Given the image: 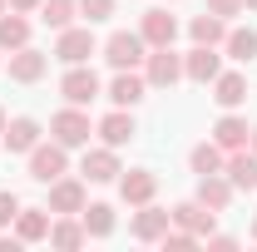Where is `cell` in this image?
I'll return each instance as SVG.
<instances>
[{
  "label": "cell",
  "instance_id": "f35d334b",
  "mask_svg": "<svg viewBox=\"0 0 257 252\" xmlns=\"http://www.w3.org/2000/svg\"><path fill=\"white\" fill-rule=\"evenodd\" d=\"M242 5H247V10H257V0H242Z\"/></svg>",
  "mask_w": 257,
  "mask_h": 252
},
{
  "label": "cell",
  "instance_id": "30bf717a",
  "mask_svg": "<svg viewBox=\"0 0 257 252\" xmlns=\"http://www.w3.org/2000/svg\"><path fill=\"white\" fill-rule=\"evenodd\" d=\"M218 74H223L218 45H193L188 55H183V79H193V84H213Z\"/></svg>",
  "mask_w": 257,
  "mask_h": 252
},
{
  "label": "cell",
  "instance_id": "8992f818",
  "mask_svg": "<svg viewBox=\"0 0 257 252\" xmlns=\"http://www.w3.org/2000/svg\"><path fill=\"white\" fill-rule=\"evenodd\" d=\"M99 50H104L109 69H139L144 55H149V45H144V35H139V30H114Z\"/></svg>",
  "mask_w": 257,
  "mask_h": 252
},
{
  "label": "cell",
  "instance_id": "f1b7e54d",
  "mask_svg": "<svg viewBox=\"0 0 257 252\" xmlns=\"http://www.w3.org/2000/svg\"><path fill=\"white\" fill-rule=\"evenodd\" d=\"M74 15H79V0H40V20H45L50 30L74 25Z\"/></svg>",
  "mask_w": 257,
  "mask_h": 252
},
{
  "label": "cell",
  "instance_id": "7402d4cb",
  "mask_svg": "<svg viewBox=\"0 0 257 252\" xmlns=\"http://www.w3.org/2000/svg\"><path fill=\"white\" fill-rule=\"evenodd\" d=\"M203 208H213V213H227V203L237 198V188L227 183V173H203L198 178V193H193Z\"/></svg>",
  "mask_w": 257,
  "mask_h": 252
},
{
  "label": "cell",
  "instance_id": "d6986e66",
  "mask_svg": "<svg viewBox=\"0 0 257 252\" xmlns=\"http://www.w3.org/2000/svg\"><path fill=\"white\" fill-rule=\"evenodd\" d=\"M223 173H227V183L237 193H257V154L252 149H232L223 163Z\"/></svg>",
  "mask_w": 257,
  "mask_h": 252
},
{
  "label": "cell",
  "instance_id": "3957f363",
  "mask_svg": "<svg viewBox=\"0 0 257 252\" xmlns=\"http://www.w3.org/2000/svg\"><path fill=\"white\" fill-rule=\"evenodd\" d=\"M99 55V40L89 25H64V30H55V60L60 64H89Z\"/></svg>",
  "mask_w": 257,
  "mask_h": 252
},
{
  "label": "cell",
  "instance_id": "603a6c76",
  "mask_svg": "<svg viewBox=\"0 0 257 252\" xmlns=\"http://www.w3.org/2000/svg\"><path fill=\"white\" fill-rule=\"evenodd\" d=\"M50 247H64V252H74V247H84L89 242V232H84V222H79V213H60V218L50 222V237H45Z\"/></svg>",
  "mask_w": 257,
  "mask_h": 252
},
{
  "label": "cell",
  "instance_id": "8d00e7d4",
  "mask_svg": "<svg viewBox=\"0 0 257 252\" xmlns=\"http://www.w3.org/2000/svg\"><path fill=\"white\" fill-rule=\"evenodd\" d=\"M5 124H10V114H5V109H0V134H5Z\"/></svg>",
  "mask_w": 257,
  "mask_h": 252
},
{
  "label": "cell",
  "instance_id": "2e32d148",
  "mask_svg": "<svg viewBox=\"0 0 257 252\" xmlns=\"http://www.w3.org/2000/svg\"><path fill=\"white\" fill-rule=\"evenodd\" d=\"M0 139H5V149H10V154H30L35 144L45 139V124H40V119H30V114H15V119L5 124V134H0Z\"/></svg>",
  "mask_w": 257,
  "mask_h": 252
},
{
  "label": "cell",
  "instance_id": "1f68e13d",
  "mask_svg": "<svg viewBox=\"0 0 257 252\" xmlns=\"http://www.w3.org/2000/svg\"><path fill=\"white\" fill-rule=\"evenodd\" d=\"M15 213H20V198H15L10 188H0V227H10V222H15Z\"/></svg>",
  "mask_w": 257,
  "mask_h": 252
},
{
  "label": "cell",
  "instance_id": "e0dca14e",
  "mask_svg": "<svg viewBox=\"0 0 257 252\" xmlns=\"http://www.w3.org/2000/svg\"><path fill=\"white\" fill-rule=\"evenodd\" d=\"M247 139H252V124H247L237 109H223V119L213 124V144L232 154V149H247Z\"/></svg>",
  "mask_w": 257,
  "mask_h": 252
},
{
  "label": "cell",
  "instance_id": "484cf974",
  "mask_svg": "<svg viewBox=\"0 0 257 252\" xmlns=\"http://www.w3.org/2000/svg\"><path fill=\"white\" fill-rule=\"evenodd\" d=\"M223 55H227V60H237V64L257 60V30H252V25H227Z\"/></svg>",
  "mask_w": 257,
  "mask_h": 252
},
{
  "label": "cell",
  "instance_id": "7a4b0ae2",
  "mask_svg": "<svg viewBox=\"0 0 257 252\" xmlns=\"http://www.w3.org/2000/svg\"><path fill=\"white\" fill-rule=\"evenodd\" d=\"M25 163H30V178H35V183H55V178L69 173V149L55 144V139H40L30 154H25Z\"/></svg>",
  "mask_w": 257,
  "mask_h": 252
},
{
  "label": "cell",
  "instance_id": "5b68a950",
  "mask_svg": "<svg viewBox=\"0 0 257 252\" xmlns=\"http://www.w3.org/2000/svg\"><path fill=\"white\" fill-rule=\"evenodd\" d=\"M60 94H64V104H79V109H89V104L104 94V79H99L89 64H64Z\"/></svg>",
  "mask_w": 257,
  "mask_h": 252
},
{
  "label": "cell",
  "instance_id": "d590c367",
  "mask_svg": "<svg viewBox=\"0 0 257 252\" xmlns=\"http://www.w3.org/2000/svg\"><path fill=\"white\" fill-rule=\"evenodd\" d=\"M5 5H10V10H20V15H35V10H40V0H5Z\"/></svg>",
  "mask_w": 257,
  "mask_h": 252
},
{
  "label": "cell",
  "instance_id": "5bb4252c",
  "mask_svg": "<svg viewBox=\"0 0 257 252\" xmlns=\"http://www.w3.org/2000/svg\"><path fill=\"white\" fill-rule=\"evenodd\" d=\"M139 35H144V45H149V50L173 45V40H178V15H168V5H159V10H144Z\"/></svg>",
  "mask_w": 257,
  "mask_h": 252
},
{
  "label": "cell",
  "instance_id": "b9f144b4",
  "mask_svg": "<svg viewBox=\"0 0 257 252\" xmlns=\"http://www.w3.org/2000/svg\"><path fill=\"white\" fill-rule=\"evenodd\" d=\"M0 55H5V50H0Z\"/></svg>",
  "mask_w": 257,
  "mask_h": 252
},
{
  "label": "cell",
  "instance_id": "cb8c5ba5",
  "mask_svg": "<svg viewBox=\"0 0 257 252\" xmlns=\"http://www.w3.org/2000/svg\"><path fill=\"white\" fill-rule=\"evenodd\" d=\"M188 35H193V45H218V50H223L227 20H223V15H213V10H203V15H193V20H188Z\"/></svg>",
  "mask_w": 257,
  "mask_h": 252
},
{
  "label": "cell",
  "instance_id": "4fadbf2b",
  "mask_svg": "<svg viewBox=\"0 0 257 252\" xmlns=\"http://www.w3.org/2000/svg\"><path fill=\"white\" fill-rule=\"evenodd\" d=\"M168 227H173V213H168V208H159V203L134 208V222H128V232H134L139 242H159Z\"/></svg>",
  "mask_w": 257,
  "mask_h": 252
},
{
  "label": "cell",
  "instance_id": "4dcf8cb0",
  "mask_svg": "<svg viewBox=\"0 0 257 252\" xmlns=\"http://www.w3.org/2000/svg\"><path fill=\"white\" fill-rule=\"evenodd\" d=\"M114 10H119V0H79V15H84V25L114 20Z\"/></svg>",
  "mask_w": 257,
  "mask_h": 252
},
{
  "label": "cell",
  "instance_id": "ffe728a7",
  "mask_svg": "<svg viewBox=\"0 0 257 252\" xmlns=\"http://www.w3.org/2000/svg\"><path fill=\"white\" fill-rule=\"evenodd\" d=\"M208 89L218 99V109H242V104H247V74H242V69H223Z\"/></svg>",
  "mask_w": 257,
  "mask_h": 252
},
{
  "label": "cell",
  "instance_id": "f546056e",
  "mask_svg": "<svg viewBox=\"0 0 257 252\" xmlns=\"http://www.w3.org/2000/svg\"><path fill=\"white\" fill-rule=\"evenodd\" d=\"M159 247H163V252H188V247H203V237L188 232V227H168V232L159 237Z\"/></svg>",
  "mask_w": 257,
  "mask_h": 252
},
{
  "label": "cell",
  "instance_id": "60d3db41",
  "mask_svg": "<svg viewBox=\"0 0 257 252\" xmlns=\"http://www.w3.org/2000/svg\"><path fill=\"white\" fill-rule=\"evenodd\" d=\"M5 10H10V5H5V0H0V15H5Z\"/></svg>",
  "mask_w": 257,
  "mask_h": 252
},
{
  "label": "cell",
  "instance_id": "d4e9b609",
  "mask_svg": "<svg viewBox=\"0 0 257 252\" xmlns=\"http://www.w3.org/2000/svg\"><path fill=\"white\" fill-rule=\"evenodd\" d=\"M79 222H84V232L89 237H114V227H119V213L109 208V203H84V213H79Z\"/></svg>",
  "mask_w": 257,
  "mask_h": 252
},
{
  "label": "cell",
  "instance_id": "d6a6232c",
  "mask_svg": "<svg viewBox=\"0 0 257 252\" xmlns=\"http://www.w3.org/2000/svg\"><path fill=\"white\" fill-rule=\"evenodd\" d=\"M208 10H213V15H223V20H232V15H242L247 5H242V0H208Z\"/></svg>",
  "mask_w": 257,
  "mask_h": 252
},
{
  "label": "cell",
  "instance_id": "ac0fdd59",
  "mask_svg": "<svg viewBox=\"0 0 257 252\" xmlns=\"http://www.w3.org/2000/svg\"><path fill=\"white\" fill-rule=\"evenodd\" d=\"M168 213H173V227H188V232H198V237H208V232L218 227V213H213V208H203L198 198H188V203H173Z\"/></svg>",
  "mask_w": 257,
  "mask_h": 252
},
{
  "label": "cell",
  "instance_id": "ab89813d",
  "mask_svg": "<svg viewBox=\"0 0 257 252\" xmlns=\"http://www.w3.org/2000/svg\"><path fill=\"white\" fill-rule=\"evenodd\" d=\"M252 242H257V218H252Z\"/></svg>",
  "mask_w": 257,
  "mask_h": 252
},
{
  "label": "cell",
  "instance_id": "9a60e30c",
  "mask_svg": "<svg viewBox=\"0 0 257 252\" xmlns=\"http://www.w3.org/2000/svg\"><path fill=\"white\" fill-rule=\"evenodd\" d=\"M45 74H50V55H45V50H35V45L10 50V79H15V84H40Z\"/></svg>",
  "mask_w": 257,
  "mask_h": 252
},
{
  "label": "cell",
  "instance_id": "83f0119b",
  "mask_svg": "<svg viewBox=\"0 0 257 252\" xmlns=\"http://www.w3.org/2000/svg\"><path fill=\"white\" fill-rule=\"evenodd\" d=\"M223 163H227V149H218L213 139H203V144H193L188 149V168L203 178V173H223Z\"/></svg>",
  "mask_w": 257,
  "mask_h": 252
},
{
  "label": "cell",
  "instance_id": "44dd1931",
  "mask_svg": "<svg viewBox=\"0 0 257 252\" xmlns=\"http://www.w3.org/2000/svg\"><path fill=\"white\" fill-rule=\"evenodd\" d=\"M50 222H55L50 208H25V203H20V213H15L10 227H15L20 242H45V237H50Z\"/></svg>",
  "mask_w": 257,
  "mask_h": 252
},
{
  "label": "cell",
  "instance_id": "7c38bea8",
  "mask_svg": "<svg viewBox=\"0 0 257 252\" xmlns=\"http://www.w3.org/2000/svg\"><path fill=\"white\" fill-rule=\"evenodd\" d=\"M104 94H109V104H119V109H134L139 99L149 94V79H144V69H114V79L104 84Z\"/></svg>",
  "mask_w": 257,
  "mask_h": 252
},
{
  "label": "cell",
  "instance_id": "4316f807",
  "mask_svg": "<svg viewBox=\"0 0 257 252\" xmlns=\"http://www.w3.org/2000/svg\"><path fill=\"white\" fill-rule=\"evenodd\" d=\"M30 15H20V10H5L0 15V50H25L30 45Z\"/></svg>",
  "mask_w": 257,
  "mask_h": 252
},
{
  "label": "cell",
  "instance_id": "52a82bcc",
  "mask_svg": "<svg viewBox=\"0 0 257 252\" xmlns=\"http://www.w3.org/2000/svg\"><path fill=\"white\" fill-rule=\"evenodd\" d=\"M50 188V198H45V208L60 218V213H84V203H89V183H84V173L74 178V173H64V178H55V183H45Z\"/></svg>",
  "mask_w": 257,
  "mask_h": 252
},
{
  "label": "cell",
  "instance_id": "6da1fadb",
  "mask_svg": "<svg viewBox=\"0 0 257 252\" xmlns=\"http://www.w3.org/2000/svg\"><path fill=\"white\" fill-rule=\"evenodd\" d=\"M50 139H55V144H64V149H89V139H94L89 109H79V104H64L60 114L50 119Z\"/></svg>",
  "mask_w": 257,
  "mask_h": 252
},
{
  "label": "cell",
  "instance_id": "ba28073f",
  "mask_svg": "<svg viewBox=\"0 0 257 252\" xmlns=\"http://www.w3.org/2000/svg\"><path fill=\"white\" fill-rule=\"evenodd\" d=\"M79 173H84V183H119V173H124L119 149H109V144L84 149V158H79Z\"/></svg>",
  "mask_w": 257,
  "mask_h": 252
},
{
  "label": "cell",
  "instance_id": "9c48e42d",
  "mask_svg": "<svg viewBox=\"0 0 257 252\" xmlns=\"http://www.w3.org/2000/svg\"><path fill=\"white\" fill-rule=\"evenodd\" d=\"M94 134H99V144L124 149V144H134V134H139V119H134V109H119V104H114V109L94 124Z\"/></svg>",
  "mask_w": 257,
  "mask_h": 252
},
{
  "label": "cell",
  "instance_id": "74e56055",
  "mask_svg": "<svg viewBox=\"0 0 257 252\" xmlns=\"http://www.w3.org/2000/svg\"><path fill=\"white\" fill-rule=\"evenodd\" d=\"M247 149H252V154H257V129H252V139H247Z\"/></svg>",
  "mask_w": 257,
  "mask_h": 252
},
{
  "label": "cell",
  "instance_id": "836d02e7",
  "mask_svg": "<svg viewBox=\"0 0 257 252\" xmlns=\"http://www.w3.org/2000/svg\"><path fill=\"white\" fill-rule=\"evenodd\" d=\"M203 242H208L213 252H232V247H237V237H232V232H208Z\"/></svg>",
  "mask_w": 257,
  "mask_h": 252
},
{
  "label": "cell",
  "instance_id": "e575fe53",
  "mask_svg": "<svg viewBox=\"0 0 257 252\" xmlns=\"http://www.w3.org/2000/svg\"><path fill=\"white\" fill-rule=\"evenodd\" d=\"M20 247H25V242H20L15 232H5V227H0V252H20Z\"/></svg>",
  "mask_w": 257,
  "mask_h": 252
},
{
  "label": "cell",
  "instance_id": "277c9868",
  "mask_svg": "<svg viewBox=\"0 0 257 252\" xmlns=\"http://www.w3.org/2000/svg\"><path fill=\"white\" fill-rule=\"evenodd\" d=\"M144 79H149V89H173L178 79H183V55L173 50V45H159V50H149L144 55Z\"/></svg>",
  "mask_w": 257,
  "mask_h": 252
},
{
  "label": "cell",
  "instance_id": "7bdbcfd3",
  "mask_svg": "<svg viewBox=\"0 0 257 252\" xmlns=\"http://www.w3.org/2000/svg\"><path fill=\"white\" fill-rule=\"evenodd\" d=\"M168 5H173V0H168Z\"/></svg>",
  "mask_w": 257,
  "mask_h": 252
},
{
  "label": "cell",
  "instance_id": "8fae6325",
  "mask_svg": "<svg viewBox=\"0 0 257 252\" xmlns=\"http://www.w3.org/2000/svg\"><path fill=\"white\" fill-rule=\"evenodd\" d=\"M119 198H124L128 208L154 203L159 198V173L154 168H128V173H119Z\"/></svg>",
  "mask_w": 257,
  "mask_h": 252
}]
</instances>
